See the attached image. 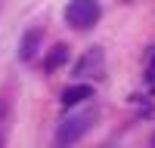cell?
I'll return each instance as SVG.
<instances>
[{
    "label": "cell",
    "instance_id": "cell-1",
    "mask_svg": "<svg viewBox=\"0 0 155 148\" xmlns=\"http://www.w3.org/2000/svg\"><path fill=\"white\" fill-rule=\"evenodd\" d=\"M96 117H99V111L96 108H84V111H74V114H68L65 120L59 123V130H56V142L65 148V145H74L81 136L96 123Z\"/></svg>",
    "mask_w": 155,
    "mask_h": 148
},
{
    "label": "cell",
    "instance_id": "cell-2",
    "mask_svg": "<svg viewBox=\"0 0 155 148\" xmlns=\"http://www.w3.org/2000/svg\"><path fill=\"white\" fill-rule=\"evenodd\" d=\"M99 3L96 0H71V3L65 6V22L71 25V28L78 31H87V28H93L96 19H99Z\"/></svg>",
    "mask_w": 155,
    "mask_h": 148
},
{
    "label": "cell",
    "instance_id": "cell-3",
    "mask_svg": "<svg viewBox=\"0 0 155 148\" xmlns=\"http://www.w3.org/2000/svg\"><path fill=\"white\" fill-rule=\"evenodd\" d=\"M102 62H106V59H102V49L90 46L84 53V59L74 65V74H78V77H99V74H102Z\"/></svg>",
    "mask_w": 155,
    "mask_h": 148
},
{
    "label": "cell",
    "instance_id": "cell-4",
    "mask_svg": "<svg viewBox=\"0 0 155 148\" xmlns=\"http://www.w3.org/2000/svg\"><path fill=\"white\" fill-rule=\"evenodd\" d=\"M41 43H44V31L41 28H28L22 34V40H19V59L22 62H31L37 56V49H41Z\"/></svg>",
    "mask_w": 155,
    "mask_h": 148
},
{
    "label": "cell",
    "instance_id": "cell-5",
    "mask_svg": "<svg viewBox=\"0 0 155 148\" xmlns=\"http://www.w3.org/2000/svg\"><path fill=\"white\" fill-rule=\"evenodd\" d=\"M84 99H93V86H87V83H74V86H65V90H62V105H65V108L81 105Z\"/></svg>",
    "mask_w": 155,
    "mask_h": 148
},
{
    "label": "cell",
    "instance_id": "cell-6",
    "mask_svg": "<svg viewBox=\"0 0 155 148\" xmlns=\"http://www.w3.org/2000/svg\"><path fill=\"white\" fill-rule=\"evenodd\" d=\"M65 62H68V46H65V43H56L53 49H50L47 62H44V71H50V74H53L56 68H62V65H65Z\"/></svg>",
    "mask_w": 155,
    "mask_h": 148
},
{
    "label": "cell",
    "instance_id": "cell-7",
    "mask_svg": "<svg viewBox=\"0 0 155 148\" xmlns=\"http://www.w3.org/2000/svg\"><path fill=\"white\" fill-rule=\"evenodd\" d=\"M146 80L155 86V49H152V56H149V68H146Z\"/></svg>",
    "mask_w": 155,
    "mask_h": 148
},
{
    "label": "cell",
    "instance_id": "cell-8",
    "mask_svg": "<svg viewBox=\"0 0 155 148\" xmlns=\"http://www.w3.org/2000/svg\"><path fill=\"white\" fill-rule=\"evenodd\" d=\"M152 145H155V139H152Z\"/></svg>",
    "mask_w": 155,
    "mask_h": 148
}]
</instances>
